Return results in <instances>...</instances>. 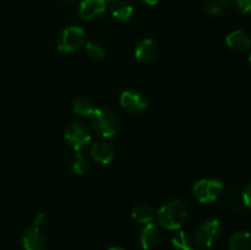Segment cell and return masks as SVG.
I'll return each instance as SVG.
<instances>
[{"mask_svg": "<svg viewBox=\"0 0 251 250\" xmlns=\"http://www.w3.org/2000/svg\"><path fill=\"white\" fill-rule=\"evenodd\" d=\"M235 1L240 11L251 15V0H235Z\"/></svg>", "mask_w": 251, "mask_h": 250, "instance_id": "cell-23", "label": "cell"}, {"mask_svg": "<svg viewBox=\"0 0 251 250\" xmlns=\"http://www.w3.org/2000/svg\"><path fill=\"white\" fill-rule=\"evenodd\" d=\"M91 125L98 135L108 139L117 135L119 130V119L110 109L100 108L91 115Z\"/></svg>", "mask_w": 251, "mask_h": 250, "instance_id": "cell-2", "label": "cell"}, {"mask_svg": "<svg viewBox=\"0 0 251 250\" xmlns=\"http://www.w3.org/2000/svg\"><path fill=\"white\" fill-rule=\"evenodd\" d=\"M172 244L178 250H193L194 238L185 230H179L172 238Z\"/></svg>", "mask_w": 251, "mask_h": 250, "instance_id": "cell-18", "label": "cell"}, {"mask_svg": "<svg viewBox=\"0 0 251 250\" xmlns=\"http://www.w3.org/2000/svg\"><path fill=\"white\" fill-rule=\"evenodd\" d=\"M242 198H243V202H244V205L247 206V207L251 208V181L247 186H245L244 190H243Z\"/></svg>", "mask_w": 251, "mask_h": 250, "instance_id": "cell-22", "label": "cell"}, {"mask_svg": "<svg viewBox=\"0 0 251 250\" xmlns=\"http://www.w3.org/2000/svg\"><path fill=\"white\" fill-rule=\"evenodd\" d=\"M22 245L25 250H44V237L38 227L27 228L22 234Z\"/></svg>", "mask_w": 251, "mask_h": 250, "instance_id": "cell-13", "label": "cell"}, {"mask_svg": "<svg viewBox=\"0 0 251 250\" xmlns=\"http://www.w3.org/2000/svg\"><path fill=\"white\" fill-rule=\"evenodd\" d=\"M226 7H227V5L222 4V2L217 1V0H206L205 2L206 11L210 15H213V16L222 15L226 11Z\"/></svg>", "mask_w": 251, "mask_h": 250, "instance_id": "cell-21", "label": "cell"}, {"mask_svg": "<svg viewBox=\"0 0 251 250\" xmlns=\"http://www.w3.org/2000/svg\"><path fill=\"white\" fill-rule=\"evenodd\" d=\"M34 223H36V227L43 225L44 223H47V216L44 213H39L36 217V220H34Z\"/></svg>", "mask_w": 251, "mask_h": 250, "instance_id": "cell-24", "label": "cell"}, {"mask_svg": "<svg viewBox=\"0 0 251 250\" xmlns=\"http://www.w3.org/2000/svg\"><path fill=\"white\" fill-rule=\"evenodd\" d=\"M188 207L180 200H171L161 206L157 212V221L161 227L168 230H176L185 223Z\"/></svg>", "mask_w": 251, "mask_h": 250, "instance_id": "cell-1", "label": "cell"}, {"mask_svg": "<svg viewBox=\"0 0 251 250\" xmlns=\"http://www.w3.org/2000/svg\"><path fill=\"white\" fill-rule=\"evenodd\" d=\"M142 1L147 5H157L161 0H142Z\"/></svg>", "mask_w": 251, "mask_h": 250, "instance_id": "cell-25", "label": "cell"}, {"mask_svg": "<svg viewBox=\"0 0 251 250\" xmlns=\"http://www.w3.org/2000/svg\"><path fill=\"white\" fill-rule=\"evenodd\" d=\"M86 42V33L78 26H70L64 29L58 39V49L63 53H74L83 47Z\"/></svg>", "mask_w": 251, "mask_h": 250, "instance_id": "cell-5", "label": "cell"}, {"mask_svg": "<svg viewBox=\"0 0 251 250\" xmlns=\"http://www.w3.org/2000/svg\"><path fill=\"white\" fill-rule=\"evenodd\" d=\"M225 190L222 181L212 178H205L196 181L193 188V194L196 200L201 203H207L216 201Z\"/></svg>", "mask_w": 251, "mask_h": 250, "instance_id": "cell-3", "label": "cell"}, {"mask_svg": "<svg viewBox=\"0 0 251 250\" xmlns=\"http://www.w3.org/2000/svg\"><path fill=\"white\" fill-rule=\"evenodd\" d=\"M91 157L93 161L100 164H109L114 159L115 151L110 144L105 141H97L91 147Z\"/></svg>", "mask_w": 251, "mask_h": 250, "instance_id": "cell-12", "label": "cell"}, {"mask_svg": "<svg viewBox=\"0 0 251 250\" xmlns=\"http://www.w3.org/2000/svg\"><path fill=\"white\" fill-rule=\"evenodd\" d=\"M64 137H65V141L68 142L69 146L76 152H80L81 150L85 149L92 139L88 127L80 122L71 123L66 127Z\"/></svg>", "mask_w": 251, "mask_h": 250, "instance_id": "cell-6", "label": "cell"}, {"mask_svg": "<svg viewBox=\"0 0 251 250\" xmlns=\"http://www.w3.org/2000/svg\"><path fill=\"white\" fill-rule=\"evenodd\" d=\"M217 1H220V2H222V4H225V5H227L228 2L230 1V0H217Z\"/></svg>", "mask_w": 251, "mask_h": 250, "instance_id": "cell-27", "label": "cell"}, {"mask_svg": "<svg viewBox=\"0 0 251 250\" xmlns=\"http://www.w3.org/2000/svg\"><path fill=\"white\" fill-rule=\"evenodd\" d=\"M226 43L230 50L235 53H244L251 49V37L244 31H233L226 38Z\"/></svg>", "mask_w": 251, "mask_h": 250, "instance_id": "cell-10", "label": "cell"}, {"mask_svg": "<svg viewBox=\"0 0 251 250\" xmlns=\"http://www.w3.org/2000/svg\"><path fill=\"white\" fill-rule=\"evenodd\" d=\"M108 250H125V249H123V248H110V249H108Z\"/></svg>", "mask_w": 251, "mask_h": 250, "instance_id": "cell-28", "label": "cell"}, {"mask_svg": "<svg viewBox=\"0 0 251 250\" xmlns=\"http://www.w3.org/2000/svg\"><path fill=\"white\" fill-rule=\"evenodd\" d=\"M105 1H117V0H105Z\"/></svg>", "mask_w": 251, "mask_h": 250, "instance_id": "cell-30", "label": "cell"}, {"mask_svg": "<svg viewBox=\"0 0 251 250\" xmlns=\"http://www.w3.org/2000/svg\"><path fill=\"white\" fill-rule=\"evenodd\" d=\"M64 2H66V4H74V2L78 1V0H63Z\"/></svg>", "mask_w": 251, "mask_h": 250, "instance_id": "cell-26", "label": "cell"}, {"mask_svg": "<svg viewBox=\"0 0 251 250\" xmlns=\"http://www.w3.org/2000/svg\"><path fill=\"white\" fill-rule=\"evenodd\" d=\"M134 7L126 1H115L110 7V15L118 22H126L131 19Z\"/></svg>", "mask_w": 251, "mask_h": 250, "instance_id": "cell-14", "label": "cell"}, {"mask_svg": "<svg viewBox=\"0 0 251 250\" xmlns=\"http://www.w3.org/2000/svg\"><path fill=\"white\" fill-rule=\"evenodd\" d=\"M105 10V0H81L77 14L81 20L90 21L100 16Z\"/></svg>", "mask_w": 251, "mask_h": 250, "instance_id": "cell-8", "label": "cell"}, {"mask_svg": "<svg viewBox=\"0 0 251 250\" xmlns=\"http://www.w3.org/2000/svg\"><path fill=\"white\" fill-rule=\"evenodd\" d=\"M249 65H250V68H251V51H250V54H249Z\"/></svg>", "mask_w": 251, "mask_h": 250, "instance_id": "cell-29", "label": "cell"}, {"mask_svg": "<svg viewBox=\"0 0 251 250\" xmlns=\"http://www.w3.org/2000/svg\"><path fill=\"white\" fill-rule=\"evenodd\" d=\"M223 228L218 220H208L201 223L194 235V242L201 248H211L220 240Z\"/></svg>", "mask_w": 251, "mask_h": 250, "instance_id": "cell-4", "label": "cell"}, {"mask_svg": "<svg viewBox=\"0 0 251 250\" xmlns=\"http://www.w3.org/2000/svg\"><path fill=\"white\" fill-rule=\"evenodd\" d=\"M131 216L136 222L147 225V223L153 221L154 211L153 208L150 205H147V203H140V205H136L132 208Z\"/></svg>", "mask_w": 251, "mask_h": 250, "instance_id": "cell-15", "label": "cell"}, {"mask_svg": "<svg viewBox=\"0 0 251 250\" xmlns=\"http://www.w3.org/2000/svg\"><path fill=\"white\" fill-rule=\"evenodd\" d=\"M193 250H200V249H193Z\"/></svg>", "mask_w": 251, "mask_h": 250, "instance_id": "cell-31", "label": "cell"}, {"mask_svg": "<svg viewBox=\"0 0 251 250\" xmlns=\"http://www.w3.org/2000/svg\"><path fill=\"white\" fill-rule=\"evenodd\" d=\"M161 240V230L158 225L153 222H150L145 225L140 232V244L144 250H151L158 245Z\"/></svg>", "mask_w": 251, "mask_h": 250, "instance_id": "cell-9", "label": "cell"}, {"mask_svg": "<svg viewBox=\"0 0 251 250\" xmlns=\"http://www.w3.org/2000/svg\"><path fill=\"white\" fill-rule=\"evenodd\" d=\"M97 108L95 107L93 102L86 97L75 98L73 102V110L80 117H91Z\"/></svg>", "mask_w": 251, "mask_h": 250, "instance_id": "cell-17", "label": "cell"}, {"mask_svg": "<svg viewBox=\"0 0 251 250\" xmlns=\"http://www.w3.org/2000/svg\"><path fill=\"white\" fill-rule=\"evenodd\" d=\"M88 168V161L83 153L81 152H76L75 156L73 157V161H71V171L74 172L77 175H82L86 173Z\"/></svg>", "mask_w": 251, "mask_h": 250, "instance_id": "cell-19", "label": "cell"}, {"mask_svg": "<svg viewBox=\"0 0 251 250\" xmlns=\"http://www.w3.org/2000/svg\"><path fill=\"white\" fill-rule=\"evenodd\" d=\"M229 250H251V234L249 232H235L230 237Z\"/></svg>", "mask_w": 251, "mask_h": 250, "instance_id": "cell-16", "label": "cell"}, {"mask_svg": "<svg viewBox=\"0 0 251 250\" xmlns=\"http://www.w3.org/2000/svg\"><path fill=\"white\" fill-rule=\"evenodd\" d=\"M157 55H158V47L151 38L142 39L135 48V56L141 63H152Z\"/></svg>", "mask_w": 251, "mask_h": 250, "instance_id": "cell-11", "label": "cell"}, {"mask_svg": "<svg viewBox=\"0 0 251 250\" xmlns=\"http://www.w3.org/2000/svg\"><path fill=\"white\" fill-rule=\"evenodd\" d=\"M86 53L92 60H102L105 55V49L102 44L96 42H87L86 43Z\"/></svg>", "mask_w": 251, "mask_h": 250, "instance_id": "cell-20", "label": "cell"}, {"mask_svg": "<svg viewBox=\"0 0 251 250\" xmlns=\"http://www.w3.org/2000/svg\"><path fill=\"white\" fill-rule=\"evenodd\" d=\"M120 105L125 110L131 113H140L145 110L149 105L146 96L139 91H125L120 96Z\"/></svg>", "mask_w": 251, "mask_h": 250, "instance_id": "cell-7", "label": "cell"}]
</instances>
